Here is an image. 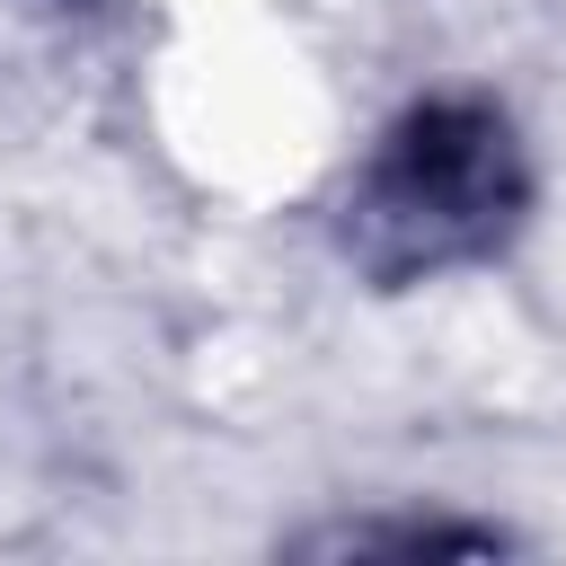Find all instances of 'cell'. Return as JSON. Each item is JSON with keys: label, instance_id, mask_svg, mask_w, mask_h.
<instances>
[{"label": "cell", "instance_id": "cell-1", "mask_svg": "<svg viewBox=\"0 0 566 566\" xmlns=\"http://www.w3.org/2000/svg\"><path fill=\"white\" fill-rule=\"evenodd\" d=\"M531 221V159L504 106L486 97H416L345 186V256L380 283H433L451 265H486Z\"/></svg>", "mask_w": 566, "mask_h": 566}, {"label": "cell", "instance_id": "cell-2", "mask_svg": "<svg viewBox=\"0 0 566 566\" xmlns=\"http://www.w3.org/2000/svg\"><path fill=\"white\" fill-rule=\"evenodd\" d=\"M327 548H504V531H460V522H354Z\"/></svg>", "mask_w": 566, "mask_h": 566}]
</instances>
